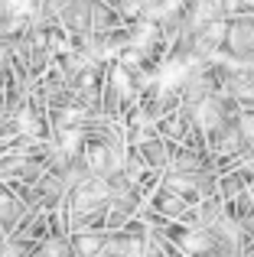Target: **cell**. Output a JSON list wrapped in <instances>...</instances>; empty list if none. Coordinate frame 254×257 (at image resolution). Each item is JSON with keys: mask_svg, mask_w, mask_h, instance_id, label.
<instances>
[{"mask_svg": "<svg viewBox=\"0 0 254 257\" xmlns=\"http://www.w3.org/2000/svg\"><path fill=\"white\" fill-rule=\"evenodd\" d=\"M189 69H192V59H170V62L160 69V88H176V85H183L186 78H189Z\"/></svg>", "mask_w": 254, "mask_h": 257, "instance_id": "cell-1", "label": "cell"}, {"mask_svg": "<svg viewBox=\"0 0 254 257\" xmlns=\"http://www.w3.org/2000/svg\"><path fill=\"white\" fill-rule=\"evenodd\" d=\"M104 192H108V189H104L101 182H95V186H85L82 192H78V205H88V202H98V199H104Z\"/></svg>", "mask_w": 254, "mask_h": 257, "instance_id": "cell-2", "label": "cell"}, {"mask_svg": "<svg viewBox=\"0 0 254 257\" xmlns=\"http://www.w3.org/2000/svg\"><path fill=\"white\" fill-rule=\"evenodd\" d=\"M78 144H82V134H78V131H62V137H59V147H62V153H75Z\"/></svg>", "mask_w": 254, "mask_h": 257, "instance_id": "cell-3", "label": "cell"}, {"mask_svg": "<svg viewBox=\"0 0 254 257\" xmlns=\"http://www.w3.org/2000/svg\"><path fill=\"white\" fill-rule=\"evenodd\" d=\"M153 39H157V26L153 23H144L137 33H134V46H150Z\"/></svg>", "mask_w": 254, "mask_h": 257, "instance_id": "cell-4", "label": "cell"}, {"mask_svg": "<svg viewBox=\"0 0 254 257\" xmlns=\"http://www.w3.org/2000/svg\"><path fill=\"white\" fill-rule=\"evenodd\" d=\"M183 244L189 247V251H205V247H209V238H205L202 231H189V234L183 238Z\"/></svg>", "mask_w": 254, "mask_h": 257, "instance_id": "cell-5", "label": "cell"}, {"mask_svg": "<svg viewBox=\"0 0 254 257\" xmlns=\"http://www.w3.org/2000/svg\"><path fill=\"white\" fill-rule=\"evenodd\" d=\"M199 124H202V127H215L218 124V114H215V107H212L209 101L199 107Z\"/></svg>", "mask_w": 254, "mask_h": 257, "instance_id": "cell-6", "label": "cell"}, {"mask_svg": "<svg viewBox=\"0 0 254 257\" xmlns=\"http://www.w3.org/2000/svg\"><path fill=\"white\" fill-rule=\"evenodd\" d=\"M88 166L91 170H104V166H108V150H104V147H95V150L88 153Z\"/></svg>", "mask_w": 254, "mask_h": 257, "instance_id": "cell-7", "label": "cell"}, {"mask_svg": "<svg viewBox=\"0 0 254 257\" xmlns=\"http://www.w3.org/2000/svg\"><path fill=\"white\" fill-rule=\"evenodd\" d=\"M98 247H101V241H98L95 234H82V238H78V251L82 254H98Z\"/></svg>", "mask_w": 254, "mask_h": 257, "instance_id": "cell-8", "label": "cell"}, {"mask_svg": "<svg viewBox=\"0 0 254 257\" xmlns=\"http://www.w3.org/2000/svg\"><path fill=\"white\" fill-rule=\"evenodd\" d=\"M17 124H20V131L23 134H36L39 131V124H36V117H33L30 111H20V117H17Z\"/></svg>", "mask_w": 254, "mask_h": 257, "instance_id": "cell-9", "label": "cell"}, {"mask_svg": "<svg viewBox=\"0 0 254 257\" xmlns=\"http://www.w3.org/2000/svg\"><path fill=\"white\" fill-rule=\"evenodd\" d=\"M114 88H121V91H127V88H131V85H127V72H124V69L114 72Z\"/></svg>", "mask_w": 254, "mask_h": 257, "instance_id": "cell-10", "label": "cell"}, {"mask_svg": "<svg viewBox=\"0 0 254 257\" xmlns=\"http://www.w3.org/2000/svg\"><path fill=\"white\" fill-rule=\"evenodd\" d=\"M46 254H49V257H59V254H62V241H52V244L46 247Z\"/></svg>", "mask_w": 254, "mask_h": 257, "instance_id": "cell-11", "label": "cell"}, {"mask_svg": "<svg viewBox=\"0 0 254 257\" xmlns=\"http://www.w3.org/2000/svg\"><path fill=\"white\" fill-rule=\"evenodd\" d=\"M241 127H244V134H248V137H254V117H244Z\"/></svg>", "mask_w": 254, "mask_h": 257, "instance_id": "cell-12", "label": "cell"}, {"mask_svg": "<svg viewBox=\"0 0 254 257\" xmlns=\"http://www.w3.org/2000/svg\"><path fill=\"white\" fill-rule=\"evenodd\" d=\"M248 4H251V7H254V0H248Z\"/></svg>", "mask_w": 254, "mask_h": 257, "instance_id": "cell-13", "label": "cell"}]
</instances>
